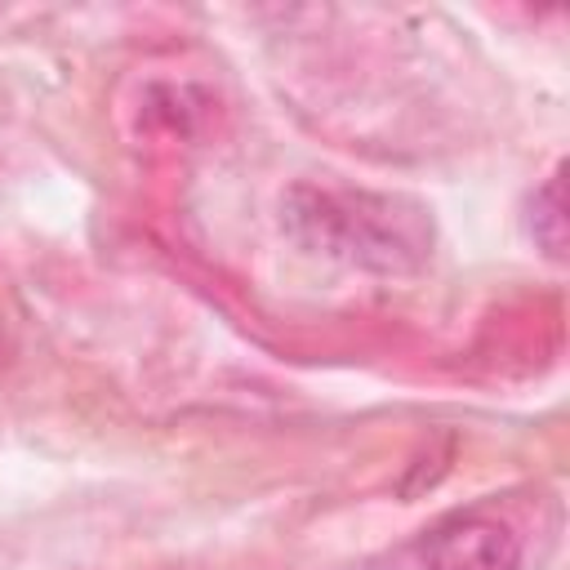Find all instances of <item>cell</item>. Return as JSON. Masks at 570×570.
<instances>
[{"label":"cell","instance_id":"obj_1","mask_svg":"<svg viewBox=\"0 0 570 570\" xmlns=\"http://www.w3.org/2000/svg\"><path fill=\"white\" fill-rule=\"evenodd\" d=\"M281 227L303 254L374 276L419 272L436 236L423 200L343 183H294L281 196Z\"/></svg>","mask_w":570,"mask_h":570},{"label":"cell","instance_id":"obj_3","mask_svg":"<svg viewBox=\"0 0 570 570\" xmlns=\"http://www.w3.org/2000/svg\"><path fill=\"white\" fill-rule=\"evenodd\" d=\"M525 227H530V240H534L552 263L566 258V174H561V169H552V174L543 178V187L530 196Z\"/></svg>","mask_w":570,"mask_h":570},{"label":"cell","instance_id":"obj_2","mask_svg":"<svg viewBox=\"0 0 570 570\" xmlns=\"http://www.w3.org/2000/svg\"><path fill=\"white\" fill-rule=\"evenodd\" d=\"M423 570H521V539L490 512H454L428 530Z\"/></svg>","mask_w":570,"mask_h":570}]
</instances>
